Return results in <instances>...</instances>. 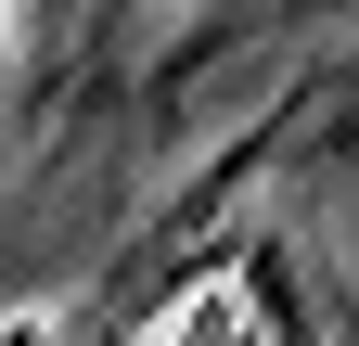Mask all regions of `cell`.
Listing matches in <instances>:
<instances>
[{
	"label": "cell",
	"mask_w": 359,
	"mask_h": 346,
	"mask_svg": "<svg viewBox=\"0 0 359 346\" xmlns=\"http://www.w3.org/2000/svg\"><path fill=\"white\" fill-rule=\"evenodd\" d=\"M346 193H359V141H346Z\"/></svg>",
	"instance_id": "6da1fadb"
}]
</instances>
